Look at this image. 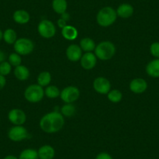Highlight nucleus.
<instances>
[{"mask_svg": "<svg viewBox=\"0 0 159 159\" xmlns=\"http://www.w3.org/2000/svg\"><path fill=\"white\" fill-rule=\"evenodd\" d=\"M65 120L61 112L57 111L47 113L40 120V127L44 132L54 134L59 132L63 127Z\"/></svg>", "mask_w": 159, "mask_h": 159, "instance_id": "1", "label": "nucleus"}, {"mask_svg": "<svg viewBox=\"0 0 159 159\" xmlns=\"http://www.w3.org/2000/svg\"><path fill=\"white\" fill-rule=\"evenodd\" d=\"M117 19V13L111 7H105L101 9L96 16V20L101 27H109L116 22Z\"/></svg>", "mask_w": 159, "mask_h": 159, "instance_id": "2", "label": "nucleus"}, {"mask_svg": "<svg viewBox=\"0 0 159 159\" xmlns=\"http://www.w3.org/2000/svg\"><path fill=\"white\" fill-rule=\"evenodd\" d=\"M116 53V47L114 44L108 41L102 42L95 47L94 54L96 57L103 61L109 60Z\"/></svg>", "mask_w": 159, "mask_h": 159, "instance_id": "3", "label": "nucleus"}, {"mask_svg": "<svg viewBox=\"0 0 159 159\" xmlns=\"http://www.w3.org/2000/svg\"><path fill=\"white\" fill-rule=\"evenodd\" d=\"M45 91L42 86L38 84H31L26 88L24 91V98L31 103L39 102L43 99Z\"/></svg>", "mask_w": 159, "mask_h": 159, "instance_id": "4", "label": "nucleus"}, {"mask_svg": "<svg viewBox=\"0 0 159 159\" xmlns=\"http://www.w3.org/2000/svg\"><path fill=\"white\" fill-rule=\"evenodd\" d=\"M34 45L31 40L28 38H18L14 44H13V48L15 52L20 56H27L33 52Z\"/></svg>", "mask_w": 159, "mask_h": 159, "instance_id": "5", "label": "nucleus"}, {"mask_svg": "<svg viewBox=\"0 0 159 159\" xmlns=\"http://www.w3.org/2000/svg\"><path fill=\"white\" fill-rule=\"evenodd\" d=\"M30 137L27 129L23 126H13L8 131V137L13 142H20Z\"/></svg>", "mask_w": 159, "mask_h": 159, "instance_id": "6", "label": "nucleus"}, {"mask_svg": "<svg viewBox=\"0 0 159 159\" xmlns=\"http://www.w3.org/2000/svg\"><path fill=\"white\" fill-rule=\"evenodd\" d=\"M38 33L44 38H52L56 33L55 24L48 20H43L39 23L38 26Z\"/></svg>", "mask_w": 159, "mask_h": 159, "instance_id": "7", "label": "nucleus"}, {"mask_svg": "<svg viewBox=\"0 0 159 159\" xmlns=\"http://www.w3.org/2000/svg\"><path fill=\"white\" fill-rule=\"evenodd\" d=\"M80 95V90L75 86H68L60 93V98L66 104H70L78 100Z\"/></svg>", "mask_w": 159, "mask_h": 159, "instance_id": "8", "label": "nucleus"}, {"mask_svg": "<svg viewBox=\"0 0 159 159\" xmlns=\"http://www.w3.org/2000/svg\"><path fill=\"white\" fill-rule=\"evenodd\" d=\"M8 119L14 126H23L27 120V116L22 109L13 108L9 111Z\"/></svg>", "mask_w": 159, "mask_h": 159, "instance_id": "9", "label": "nucleus"}, {"mask_svg": "<svg viewBox=\"0 0 159 159\" xmlns=\"http://www.w3.org/2000/svg\"><path fill=\"white\" fill-rule=\"evenodd\" d=\"M93 87L96 92L101 94H108L111 91V83L107 78L103 76L96 78L93 83Z\"/></svg>", "mask_w": 159, "mask_h": 159, "instance_id": "10", "label": "nucleus"}, {"mask_svg": "<svg viewBox=\"0 0 159 159\" xmlns=\"http://www.w3.org/2000/svg\"><path fill=\"white\" fill-rule=\"evenodd\" d=\"M129 89L134 94H143L148 89V83L143 78H135L129 84Z\"/></svg>", "mask_w": 159, "mask_h": 159, "instance_id": "11", "label": "nucleus"}, {"mask_svg": "<svg viewBox=\"0 0 159 159\" xmlns=\"http://www.w3.org/2000/svg\"><path fill=\"white\" fill-rule=\"evenodd\" d=\"M97 63V57L92 52H85L80 59V64L84 70H90L94 68Z\"/></svg>", "mask_w": 159, "mask_h": 159, "instance_id": "12", "label": "nucleus"}, {"mask_svg": "<svg viewBox=\"0 0 159 159\" xmlns=\"http://www.w3.org/2000/svg\"><path fill=\"white\" fill-rule=\"evenodd\" d=\"M67 59L71 62H77V61L80 60L82 56V49L81 48L77 45H70V46L67 48L66 52Z\"/></svg>", "mask_w": 159, "mask_h": 159, "instance_id": "13", "label": "nucleus"}, {"mask_svg": "<svg viewBox=\"0 0 159 159\" xmlns=\"http://www.w3.org/2000/svg\"><path fill=\"white\" fill-rule=\"evenodd\" d=\"M134 9L132 5L129 3H123L118 7L116 10L117 16L119 17L123 18V19H127L129 18L133 14H134Z\"/></svg>", "mask_w": 159, "mask_h": 159, "instance_id": "14", "label": "nucleus"}, {"mask_svg": "<svg viewBox=\"0 0 159 159\" xmlns=\"http://www.w3.org/2000/svg\"><path fill=\"white\" fill-rule=\"evenodd\" d=\"M38 154L39 159H53L56 151L51 145H44L38 149Z\"/></svg>", "mask_w": 159, "mask_h": 159, "instance_id": "15", "label": "nucleus"}, {"mask_svg": "<svg viewBox=\"0 0 159 159\" xmlns=\"http://www.w3.org/2000/svg\"><path fill=\"white\" fill-rule=\"evenodd\" d=\"M13 19L16 24H26L30 21V16L27 11L24 10H17L13 13Z\"/></svg>", "mask_w": 159, "mask_h": 159, "instance_id": "16", "label": "nucleus"}, {"mask_svg": "<svg viewBox=\"0 0 159 159\" xmlns=\"http://www.w3.org/2000/svg\"><path fill=\"white\" fill-rule=\"evenodd\" d=\"M146 73L153 78H159V59H154L148 63Z\"/></svg>", "mask_w": 159, "mask_h": 159, "instance_id": "17", "label": "nucleus"}, {"mask_svg": "<svg viewBox=\"0 0 159 159\" xmlns=\"http://www.w3.org/2000/svg\"><path fill=\"white\" fill-rule=\"evenodd\" d=\"M14 75L17 80H20V81H24V80L28 79V77L30 76V71L27 66L20 65L15 67Z\"/></svg>", "mask_w": 159, "mask_h": 159, "instance_id": "18", "label": "nucleus"}, {"mask_svg": "<svg viewBox=\"0 0 159 159\" xmlns=\"http://www.w3.org/2000/svg\"><path fill=\"white\" fill-rule=\"evenodd\" d=\"M62 35L65 39L68 41H73L78 36V31L76 27L67 25L62 29Z\"/></svg>", "mask_w": 159, "mask_h": 159, "instance_id": "19", "label": "nucleus"}, {"mask_svg": "<svg viewBox=\"0 0 159 159\" xmlns=\"http://www.w3.org/2000/svg\"><path fill=\"white\" fill-rule=\"evenodd\" d=\"M52 7L56 13L61 15L66 12L68 3L66 0H53Z\"/></svg>", "mask_w": 159, "mask_h": 159, "instance_id": "20", "label": "nucleus"}, {"mask_svg": "<svg viewBox=\"0 0 159 159\" xmlns=\"http://www.w3.org/2000/svg\"><path fill=\"white\" fill-rule=\"evenodd\" d=\"M80 47L81 48L82 51H84L85 52H92L95 49V43L94 40L90 38H84L80 42Z\"/></svg>", "mask_w": 159, "mask_h": 159, "instance_id": "21", "label": "nucleus"}, {"mask_svg": "<svg viewBox=\"0 0 159 159\" xmlns=\"http://www.w3.org/2000/svg\"><path fill=\"white\" fill-rule=\"evenodd\" d=\"M2 40H4V42L8 45H13L17 40L16 32L12 28L7 29L3 32V39Z\"/></svg>", "mask_w": 159, "mask_h": 159, "instance_id": "22", "label": "nucleus"}, {"mask_svg": "<svg viewBox=\"0 0 159 159\" xmlns=\"http://www.w3.org/2000/svg\"><path fill=\"white\" fill-rule=\"evenodd\" d=\"M52 80V76L49 72L44 71L40 73V74L38 76V84L43 87L48 86Z\"/></svg>", "mask_w": 159, "mask_h": 159, "instance_id": "23", "label": "nucleus"}, {"mask_svg": "<svg viewBox=\"0 0 159 159\" xmlns=\"http://www.w3.org/2000/svg\"><path fill=\"white\" fill-rule=\"evenodd\" d=\"M18 159H39L38 151L31 148H27L21 151Z\"/></svg>", "mask_w": 159, "mask_h": 159, "instance_id": "24", "label": "nucleus"}, {"mask_svg": "<svg viewBox=\"0 0 159 159\" xmlns=\"http://www.w3.org/2000/svg\"><path fill=\"white\" fill-rule=\"evenodd\" d=\"M61 91H59V88L54 85L51 86H47L46 89L45 90V94L49 98H56L59 96H60Z\"/></svg>", "mask_w": 159, "mask_h": 159, "instance_id": "25", "label": "nucleus"}, {"mask_svg": "<svg viewBox=\"0 0 159 159\" xmlns=\"http://www.w3.org/2000/svg\"><path fill=\"white\" fill-rule=\"evenodd\" d=\"M76 112V108L72 103L66 104L61 108V114L66 117H71Z\"/></svg>", "mask_w": 159, "mask_h": 159, "instance_id": "26", "label": "nucleus"}, {"mask_svg": "<svg viewBox=\"0 0 159 159\" xmlns=\"http://www.w3.org/2000/svg\"><path fill=\"white\" fill-rule=\"evenodd\" d=\"M108 98L113 103H118L123 98V94L119 90H111L108 93Z\"/></svg>", "mask_w": 159, "mask_h": 159, "instance_id": "27", "label": "nucleus"}, {"mask_svg": "<svg viewBox=\"0 0 159 159\" xmlns=\"http://www.w3.org/2000/svg\"><path fill=\"white\" fill-rule=\"evenodd\" d=\"M8 62H10L12 66L16 67L18 66L21 65L22 59L20 57V55L17 54L16 52H13L9 56Z\"/></svg>", "mask_w": 159, "mask_h": 159, "instance_id": "28", "label": "nucleus"}, {"mask_svg": "<svg viewBox=\"0 0 159 159\" xmlns=\"http://www.w3.org/2000/svg\"><path fill=\"white\" fill-rule=\"evenodd\" d=\"M12 70V66L10 65L8 61H4L3 62L0 63V75L2 76H7L10 73Z\"/></svg>", "mask_w": 159, "mask_h": 159, "instance_id": "29", "label": "nucleus"}, {"mask_svg": "<svg viewBox=\"0 0 159 159\" xmlns=\"http://www.w3.org/2000/svg\"><path fill=\"white\" fill-rule=\"evenodd\" d=\"M150 52L156 59H159V42H153L150 46Z\"/></svg>", "mask_w": 159, "mask_h": 159, "instance_id": "30", "label": "nucleus"}, {"mask_svg": "<svg viewBox=\"0 0 159 159\" xmlns=\"http://www.w3.org/2000/svg\"><path fill=\"white\" fill-rule=\"evenodd\" d=\"M95 159H113L112 157L108 153L101 152L96 156Z\"/></svg>", "mask_w": 159, "mask_h": 159, "instance_id": "31", "label": "nucleus"}, {"mask_svg": "<svg viewBox=\"0 0 159 159\" xmlns=\"http://www.w3.org/2000/svg\"><path fill=\"white\" fill-rule=\"evenodd\" d=\"M6 84H7V79H6V76L0 75V91L5 88Z\"/></svg>", "mask_w": 159, "mask_h": 159, "instance_id": "32", "label": "nucleus"}, {"mask_svg": "<svg viewBox=\"0 0 159 159\" xmlns=\"http://www.w3.org/2000/svg\"><path fill=\"white\" fill-rule=\"evenodd\" d=\"M57 24H58V26H59V27H60L61 29L64 28V27H65L66 26H67L66 21L62 19V18H60V19L58 20Z\"/></svg>", "mask_w": 159, "mask_h": 159, "instance_id": "33", "label": "nucleus"}, {"mask_svg": "<svg viewBox=\"0 0 159 159\" xmlns=\"http://www.w3.org/2000/svg\"><path fill=\"white\" fill-rule=\"evenodd\" d=\"M6 59H7L6 53L3 51H2V50H0V63H2L4 61H6Z\"/></svg>", "mask_w": 159, "mask_h": 159, "instance_id": "34", "label": "nucleus"}, {"mask_svg": "<svg viewBox=\"0 0 159 159\" xmlns=\"http://www.w3.org/2000/svg\"><path fill=\"white\" fill-rule=\"evenodd\" d=\"M70 14H69L68 13H66V12L64 13H62V14H61V18H62V19H63L64 20L66 21V22L69 20H70Z\"/></svg>", "mask_w": 159, "mask_h": 159, "instance_id": "35", "label": "nucleus"}, {"mask_svg": "<svg viewBox=\"0 0 159 159\" xmlns=\"http://www.w3.org/2000/svg\"><path fill=\"white\" fill-rule=\"evenodd\" d=\"M3 159H18V157L14 155H12V154H10V155L6 156Z\"/></svg>", "mask_w": 159, "mask_h": 159, "instance_id": "36", "label": "nucleus"}, {"mask_svg": "<svg viewBox=\"0 0 159 159\" xmlns=\"http://www.w3.org/2000/svg\"><path fill=\"white\" fill-rule=\"evenodd\" d=\"M2 39H3V32L0 30V42H1Z\"/></svg>", "mask_w": 159, "mask_h": 159, "instance_id": "37", "label": "nucleus"}]
</instances>
